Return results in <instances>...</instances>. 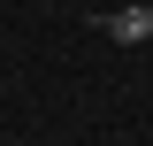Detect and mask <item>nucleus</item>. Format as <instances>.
Wrapping results in <instances>:
<instances>
[{"mask_svg": "<svg viewBox=\"0 0 153 146\" xmlns=\"http://www.w3.org/2000/svg\"><path fill=\"white\" fill-rule=\"evenodd\" d=\"M100 23H107L115 46H146L153 38V0H130V8H115V16H100Z\"/></svg>", "mask_w": 153, "mask_h": 146, "instance_id": "f257e3e1", "label": "nucleus"}]
</instances>
